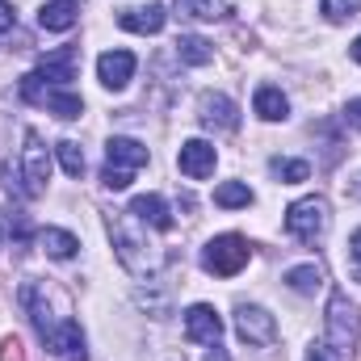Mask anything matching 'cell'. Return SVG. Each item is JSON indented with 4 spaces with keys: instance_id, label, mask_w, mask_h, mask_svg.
I'll list each match as a JSON object with an SVG mask.
<instances>
[{
    "instance_id": "cell-1",
    "label": "cell",
    "mask_w": 361,
    "mask_h": 361,
    "mask_svg": "<svg viewBox=\"0 0 361 361\" xmlns=\"http://www.w3.org/2000/svg\"><path fill=\"white\" fill-rule=\"evenodd\" d=\"M109 240H114V252H118V261H122V269L135 273V277H156V273L164 269V252L147 240V223H139L130 210H118V214H109Z\"/></svg>"
},
{
    "instance_id": "cell-2",
    "label": "cell",
    "mask_w": 361,
    "mask_h": 361,
    "mask_svg": "<svg viewBox=\"0 0 361 361\" xmlns=\"http://www.w3.org/2000/svg\"><path fill=\"white\" fill-rule=\"evenodd\" d=\"M324 345L336 353V357H349L353 349H357L361 341V311L357 302L345 294V290H332V298H328V319H324Z\"/></svg>"
},
{
    "instance_id": "cell-3",
    "label": "cell",
    "mask_w": 361,
    "mask_h": 361,
    "mask_svg": "<svg viewBox=\"0 0 361 361\" xmlns=\"http://www.w3.org/2000/svg\"><path fill=\"white\" fill-rule=\"evenodd\" d=\"M328 223H332V214H328V202H324L319 193L298 197V202L286 210V231H290L298 244H319V240L328 235Z\"/></svg>"
},
{
    "instance_id": "cell-4",
    "label": "cell",
    "mask_w": 361,
    "mask_h": 361,
    "mask_svg": "<svg viewBox=\"0 0 361 361\" xmlns=\"http://www.w3.org/2000/svg\"><path fill=\"white\" fill-rule=\"evenodd\" d=\"M248 261H252V248L244 235H214L202 248V269L214 273V277H235Z\"/></svg>"
},
{
    "instance_id": "cell-5",
    "label": "cell",
    "mask_w": 361,
    "mask_h": 361,
    "mask_svg": "<svg viewBox=\"0 0 361 361\" xmlns=\"http://www.w3.org/2000/svg\"><path fill=\"white\" fill-rule=\"evenodd\" d=\"M51 180V156L42 147V139L34 130H25V147H21V193L25 197H42Z\"/></svg>"
},
{
    "instance_id": "cell-6",
    "label": "cell",
    "mask_w": 361,
    "mask_h": 361,
    "mask_svg": "<svg viewBox=\"0 0 361 361\" xmlns=\"http://www.w3.org/2000/svg\"><path fill=\"white\" fill-rule=\"evenodd\" d=\"M235 332H240V341H248L257 349H269L277 341V319L257 302H240L235 307Z\"/></svg>"
},
{
    "instance_id": "cell-7",
    "label": "cell",
    "mask_w": 361,
    "mask_h": 361,
    "mask_svg": "<svg viewBox=\"0 0 361 361\" xmlns=\"http://www.w3.org/2000/svg\"><path fill=\"white\" fill-rule=\"evenodd\" d=\"M197 122L206 126V130H235L240 126V109H235V101L231 97H223V92H202V101H197Z\"/></svg>"
},
{
    "instance_id": "cell-8",
    "label": "cell",
    "mask_w": 361,
    "mask_h": 361,
    "mask_svg": "<svg viewBox=\"0 0 361 361\" xmlns=\"http://www.w3.org/2000/svg\"><path fill=\"white\" fill-rule=\"evenodd\" d=\"M185 336H189L193 345H219V341H223V319H219V311L206 307V302H193V307L185 311Z\"/></svg>"
},
{
    "instance_id": "cell-9",
    "label": "cell",
    "mask_w": 361,
    "mask_h": 361,
    "mask_svg": "<svg viewBox=\"0 0 361 361\" xmlns=\"http://www.w3.org/2000/svg\"><path fill=\"white\" fill-rule=\"evenodd\" d=\"M42 341H47V349L59 361H89V341H85V328H80L76 319L59 324V328H55L51 336H42Z\"/></svg>"
},
{
    "instance_id": "cell-10",
    "label": "cell",
    "mask_w": 361,
    "mask_h": 361,
    "mask_svg": "<svg viewBox=\"0 0 361 361\" xmlns=\"http://www.w3.org/2000/svg\"><path fill=\"white\" fill-rule=\"evenodd\" d=\"M214 164H219V152H214V143H206V139H189V143H180L177 152V169L185 177L202 180L214 173Z\"/></svg>"
},
{
    "instance_id": "cell-11",
    "label": "cell",
    "mask_w": 361,
    "mask_h": 361,
    "mask_svg": "<svg viewBox=\"0 0 361 361\" xmlns=\"http://www.w3.org/2000/svg\"><path fill=\"white\" fill-rule=\"evenodd\" d=\"M135 68H139V59H135L130 51H105V55L97 59V80H101L109 92H118V89L130 85Z\"/></svg>"
},
{
    "instance_id": "cell-12",
    "label": "cell",
    "mask_w": 361,
    "mask_h": 361,
    "mask_svg": "<svg viewBox=\"0 0 361 361\" xmlns=\"http://www.w3.org/2000/svg\"><path fill=\"white\" fill-rule=\"evenodd\" d=\"M34 72L42 76L47 89H68V85L76 80V47H59V51H51Z\"/></svg>"
},
{
    "instance_id": "cell-13",
    "label": "cell",
    "mask_w": 361,
    "mask_h": 361,
    "mask_svg": "<svg viewBox=\"0 0 361 361\" xmlns=\"http://www.w3.org/2000/svg\"><path fill=\"white\" fill-rule=\"evenodd\" d=\"M147 164V147L139 139H126V135H114L105 143V169H118V173H139Z\"/></svg>"
},
{
    "instance_id": "cell-14",
    "label": "cell",
    "mask_w": 361,
    "mask_h": 361,
    "mask_svg": "<svg viewBox=\"0 0 361 361\" xmlns=\"http://www.w3.org/2000/svg\"><path fill=\"white\" fill-rule=\"evenodd\" d=\"M130 214L139 219V223H147L152 231H173V210H169V202L160 197V193H139L135 202H130Z\"/></svg>"
},
{
    "instance_id": "cell-15",
    "label": "cell",
    "mask_w": 361,
    "mask_h": 361,
    "mask_svg": "<svg viewBox=\"0 0 361 361\" xmlns=\"http://www.w3.org/2000/svg\"><path fill=\"white\" fill-rule=\"evenodd\" d=\"M164 21H169L164 4H139V8H122L118 13V25L130 30V34H160Z\"/></svg>"
},
{
    "instance_id": "cell-16",
    "label": "cell",
    "mask_w": 361,
    "mask_h": 361,
    "mask_svg": "<svg viewBox=\"0 0 361 361\" xmlns=\"http://www.w3.org/2000/svg\"><path fill=\"white\" fill-rule=\"evenodd\" d=\"M76 13H80L76 0H51V4L38 8V25L51 30V34H68V30L76 25Z\"/></svg>"
},
{
    "instance_id": "cell-17",
    "label": "cell",
    "mask_w": 361,
    "mask_h": 361,
    "mask_svg": "<svg viewBox=\"0 0 361 361\" xmlns=\"http://www.w3.org/2000/svg\"><path fill=\"white\" fill-rule=\"evenodd\" d=\"M38 244H42V252H47L51 261H72V257L80 252V240H76L72 231H63V227H42V231H38Z\"/></svg>"
},
{
    "instance_id": "cell-18",
    "label": "cell",
    "mask_w": 361,
    "mask_h": 361,
    "mask_svg": "<svg viewBox=\"0 0 361 361\" xmlns=\"http://www.w3.org/2000/svg\"><path fill=\"white\" fill-rule=\"evenodd\" d=\"M252 109H257V118H265V122H286V118H290V101H286V92L273 89V85H261V89H257Z\"/></svg>"
},
{
    "instance_id": "cell-19",
    "label": "cell",
    "mask_w": 361,
    "mask_h": 361,
    "mask_svg": "<svg viewBox=\"0 0 361 361\" xmlns=\"http://www.w3.org/2000/svg\"><path fill=\"white\" fill-rule=\"evenodd\" d=\"M38 105H47V109H51L55 118H63V122H76V118L85 114V101H80V92H72V89H47Z\"/></svg>"
},
{
    "instance_id": "cell-20",
    "label": "cell",
    "mask_w": 361,
    "mask_h": 361,
    "mask_svg": "<svg viewBox=\"0 0 361 361\" xmlns=\"http://www.w3.org/2000/svg\"><path fill=\"white\" fill-rule=\"evenodd\" d=\"M235 8V0H177V13L189 21H223Z\"/></svg>"
},
{
    "instance_id": "cell-21",
    "label": "cell",
    "mask_w": 361,
    "mask_h": 361,
    "mask_svg": "<svg viewBox=\"0 0 361 361\" xmlns=\"http://www.w3.org/2000/svg\"><path fill=\"white\" fill-rule=\"evenodd\" d=\"M177 59L189 63V68H206L214 59V47L202 38V34H180L177 38Z\"/></svg>"
},
{
    "instance_id": "cell-22",
    "label": "cell",
    "mask_w": 361,
    "mask_h": 361,
    "mask_svg": "<svg viewBox=\"0 0 361 361\" xmlns=\"http://www.w3.org/2000/svg\"><path fill=\"white\" fill-rule=\"evenodd\" d=\"M214 206H223V210H240V206H252V189H248L244 180H223V185L214 189Z\"/></svg>"
},
{
    "instance_id": "cell-23",
    "label": "cell",
    "mask_w": 361,
    "mask_h": 361,
    "mask_svg": "<svg viewBox=\"0 0 361 361\" xmlns=\"http://www.w3.org/2000/svg\"><path fill=\"white\" fill-rule=\"evenodd\" d=\"M286 286L294 294H315L324 286V273H319V265H294V269L286 273Z\"/></svg>"
},
{
    "instance_id": "cell-24",
    "label": "cell",
    "mask_w": 361,
    "mask_h": 361,
    "mask_svg": "<svg viewBox=\"0 0 361 361\" xmlns=\"http://www.w3.org/2000/svg\"><path fill=\"white\" fill-rule=\"evenodd\" d=\"M55 156H59V164H63V173H68V177H80V173H85V152H80V143H76V139L55 143Z\"/></svg>"
},
{
    "instance_id": "cell-25",
    "label": "cell",
    "mask_w": 361,
    "mask_h": 361,
    "mask_svg": "<svg viewBox=\"0 0 361 361\" xmlns=\"http://www.w3.org/2000/svg\"><path fill=\"white\" fill-rule=\"evenodd\" d=\"M269 169H273V177H281V185H302V180L311 177L307 160H273Z\"/></svg>"
},
{
    "instance_id": "cell-26",
    "label": "cell",
    "mask_w": 361,
    "mask_h": 361,
    "mask_svg": "<svg viewBox=\"0 0 361 361\" xmlns=\"http://www.w3.org/2000/svg\"><path fill=\"white\" fill-rule=\"evenodd\" d=\"M361 0H319V13L332 21V25H345L349 17H357Z\"/></svg>"
},
{
    "instance_id": "cell-27",
    "label": "cell",
    "mask_w": 361,
    "mask_h": 361,
    "mask_svg": "<svg viewBox=\"0 0 361 361\" xmlns=\"http://www.w3.org/2000/svg\"><path fill=\"white\" fill-rule=\"evenodd\" d=\"M130 180H135V173H118V169H105V173H101V185H105L109 193H122Z\"/></svg>"
},
{
    "instance_id": "cell-28",
    "label": "cell",
    "mask_w": 361,
    "mask_h": 361,
    "mask_svg": "<svg viewBox=\"0 0 361 361\" xmlns=\"http://www.w3.org/2000/svg\"><path fill=\"white\" fill-rule=\"evenodd\" d=\"M349 269H353V277L361 281V227L349 235Z\"/></svg>"
},
{
    "instance_id": "cell-29",
    "label": "cell",
    "mask_w": 361,
    "mask_h": 361,
    "mask_svg": "<svg viewBox=\"0 0 361 361\" xmlns=\"http://www.w3.org/2000/svg\"><path fill=\"white\" fill-rule=\"evenodd\" d=\"M13 30H17V13L8 0H0V34H13Z\"/></svg>"
},
{
    "instance_id": "cell-30",
    "label": "cell",
    "mask_w": 361,
    "mask_h": 361,
    "mask_svg": "<svg viewBox=\"0 0 361 361\" xmlns=\"http://www.w3.org/2000/svg\"><path fill=\"white\" fill-rule=\"evenodd\" d=\"M307 361H336V353H332L328 345H311V349H307Z\"/></svg>"
},
{
    "instance_id": "cell-31",
    "label": "cell",
    "mask_w": 361,
    "mask_h": 361,
    "mask_svg": "<svg viewBox=\"0 0 361 361\" xmlns=\"http://www.w3.org/2000/svg\"><path fill=\"white\" fill-rule=\"evenodd\" d=\"M345 118H349V122H353V126L361 130V101H349V109H345Z\"/></svg>"
},
{
    "instance_id": "cell-32",
    "label": "cell",
    "mask_w": 361,
    "mask_h": 361,
    "mask_svg": "<svg viewBox=\"0 0 361 361\" xmlns=\"http://www.w3.org/2000/svg\"><path fill=\"white\" fill-rule=\"evenodd\" d=\"M206 361H231V357H227V349H223V345H210V353H206Z\"/></svg>"
},
{
    "instance_id": "cell-33",
    "label": "cell",
    "mask_w": 361,
    "mask_h": 361,
    "mask_svg": "<svg viewBox=\"0 0 361 361\" xmlns=\"http://www.w3.org/2000/svg\"><path fill=\"white\" fill-rule=\"evenodd\" d=\"M349 55H353V63H361V38L353 42V47H349Z\"/></svg>"
}]
</instances>
